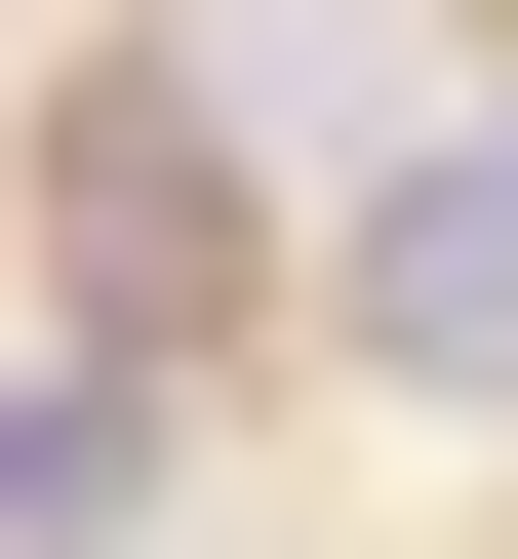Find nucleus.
<instances>
[{"instance_id": "nucleus-2", "label": "nucleus", "mask_w": 518, "mask_h": 559, "mask_svg": "<svg viewBox=\"0 0 518 559\" xmlns=\"http://www.w3.org/2000/svg\"><path fill=\"white\" fill-rule=\"evenodd\" d=\"M320 320H359V360H399V400H518V81L359 160V280H320Z\"/></svg>"}, {"instance_id": "nucleus-3", "label": "nucleus", "mask_w": 518, "mask_h": 559, "mask_svg": "<svg viewBox=\"0 0 518 559\" xmlns=\"http://www.w3.org/2000/svg\"><path fill=\"white\" fill-rule=\"evenodd\" d=\"M0 559H160V400L120 360H0Z\"/></svg>"}, {"instance_id": "nucleus-1", "label": "nucleus", "mask_w": 518, "mask_h": 559, "mask_svg": "<svg viewBox=\"0 0 518 559\" xmlns=\"http://www.w3.org/2000/svg\"><path fill=\"white\" fill-rule=\"evenodd\" d=\"M40 240H81V320H240V81L120 40V81L40 120Z\"/></svg>"}]
</instances>
